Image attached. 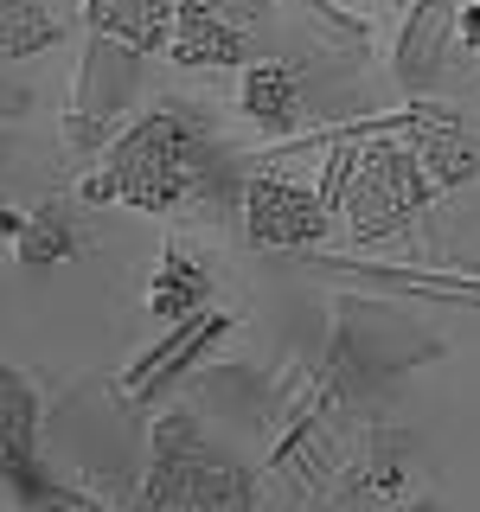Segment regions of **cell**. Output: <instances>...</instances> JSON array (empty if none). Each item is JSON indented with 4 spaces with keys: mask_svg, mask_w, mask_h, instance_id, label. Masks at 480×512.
Wrapping results in <instances>:
<instances>
[{
    "mask_svg": "<svg viewBox=\"0 0 480 512\" xmlns=\"http://www.w3.org/2000/svg\"><path fill=\"white\" fill-rule=\"evenodd\" d=\"M205 167H212V141H205V128L186 116V109H154V116H141L128 135L109 148L103 173H90L84 186H77V199L84 205H148V212H167V205H180L186 192L205 186Z\"/></svg>",
    "mask_w": 480,
    "mask_h": 512,
    "instance_id": "1",
    "label": "cell"
},
{
    "mask_svg": "<svg viewBox=\"0 0 480 512\" xmlns=\"http://www.w3.org/2000/svg\"><path fill=\"white\" fill-rule=\"evenodd\" d=\"M256 487L244 461H231L224 448L205 436V423H192L186 410L154 423V461L148 487H141L135 512H250Z\"/></svg>",
    "mask_w": 480,
    "mask_h": 512,
    "instance_id": "2",
    "label": "cell"
},
{
    "mask_svg": "<svg viewBox=\"0 0 480 512\" xmlns=\"http://www.w3.org/2000/svg\"><path fill=\"white\" fill-rule=\"evenodd\" d=\"M320 199L346 212L352 237L378 244V237H391L397 224L429 199V173L404 141H346V148L327 160Z\"/></svg>",
    "mask_w": 480,
    "mask_h": 512,
    "instance_id": "3",
    "label": "cell"
},
{
    "mask_svg": "<svg viewBox=\"0 0 480 512\" xmlns=\"http://www.w3.org/2000/svg\"><path fill=\"white\" fill-rule=\"evenodd\" d=\"M141 58H148V52H135V45H122V39H90L84 71H77V103H71V122H64L77 148L103 135V122L116 116L122 103H135Z\"/></svg>",
    "mask_w": 480,
    "mask_h": 512,
    "instance_id": "4",
    "label": "cell"
},
{
    "mask_svg": "<svg viewBox=\"0 0 480 512\" xmlns=\"http://www.w3.org/2000/svg\"><path fill=\"white\" fill-rule=\"evenodd\" d=\"M244 218H250V237L263 250H308L327 237V199L295 186V180H250Z\"/></svg>",
    "mask_w": 480,
    "mask_h": 512,
    "instance_id": "5",
    "label": "cell"
},
{
    "mask_svg": "<svg viewBox=\"0 0 480 512\" xmlns=\"http://www.w3.org/2000/svg\"><path fill=\"white\" fill-rule=\"evenodd\" d=\"M397 128V141L423 160V173L436 186H461V180H474V167H480V154H474V135L461 128L455 116H436V109H410L404 122H391Z\"/></svg>",
    "mask_w": 480,
    "mask_h": 512,
    "instance_id": "6",
    "label": "cell"
},
{
    "mask_svg": "<svg viewBox=\"0 0 480 512\" xmlns=\"http://www.w3.org/2000/svg\"><path fill=\"white\" fill-rule=\"evenodd\" d=\"M455 32H461V7H455V0H416V13L404 26V45H397V84L416 90V96L436 90Z\"/></svg>",
    "mask_w": 480,
    "mask_h": 512,
    "instance_id": "7",
    "label": "cell"
},
{
    "mask_svg": "<svg viewBox=\"0 0 480 512\" xmlns=\"http://www.w3.org/2000/svg\"><path fill=\"white\" fill-rule=\"evenodd\" d=\"M224 333H231V314H212V308L192 314V320H180V327H173V340H167V346H154L148 359H141L135 372L122 378V397H154L167 378H180L186 365H199L205 352L224 340Z\"/></svg>",
    "mask_w": 480,
    "mask_h": 512,
    "instance_id": "8",
    "label": "cell"
},
{
    "mask_svg": "<svg viewBox=\"0 0 480 512\" xmlns=\"http://www.w3.org/2000/svg\"><path fill=\"white\" fill-rule=\"evenodd\" d=\"M96 39H122L135 52H167L180 26V0H84Z\"/></svg>",
    "mask_w": 480,
    "mask_h": 512,
    "instance_id": "9",
    "label": "cell"
},
{
    "mask_svg": "<svg viewBox=\"0 0 480 512\" xmlns=\"http://www.w3.org/2000/svg\"><path fill=\"white\" fill-rule=\"evenodd\" d=\"M167 52L180 64H244V32L218 20L212 0H180V26H173Z\"/></svg>",
    "mask_w": 480,
    "mask_h": 512,
    "instance_id": "10",
    "label": "cell"
},
{
    "mask_svg": "<svg viewBox=\"0 0 480 512\" xmlns=\"http://www.w3.org/2000/svg\"><path fill=\"white\" fill-rule=\"evenodd\" d=\"M205 295H212L205 263L173 244L167 256H160V276H154V288H148V314H154V320H192V314H205Z\"/></svg>",
    "mask_w": 480,
    "mask_h": 512,
    "instance_id": "11",
    "label": "cell"
},
{
    "mask_svg": "<svg viewBox=\"0 0 480 512\" xmlns=\"http://www.w3.org/2000/svg\"><path fill=\"white\" fill-rule=\"evenodd\" d=\"M244 116L263 122L269 135H288L301 122V84L288 64H250L244 71Z\"/></svg>",
    "mask_w": 480,
    "mask_h": 512,
    "instance_id": "12",
    "label": "cell"
},
{
    "mask_svg": "<svg viewBox=\"0 0 480 512\" xmlns=\"http://www.w3.org/2000/svg\"><path fill=\"white\" fill-rule=\"evenodd\" d=\"M32 416H39V404H32V384L20 372L0 378V455H7V480L20 487L26 468H32Z\"/></svg>",
    "mask_w": 480,
    "mask_h": 512,
    "instance_id": "13",
    "label": "cell"
},
{
    "mask_svg": "<svg viewBox=\"0 0 480 512\" xmlns=\"http://www.w3.org/2000/svg\"><path fill=\"white\" fill-rule=\"evenodd\" d=\"M13 244H20V263H64V256H77V224L64 205H39Z\"/></svg>",
    "mask_w": 480,
    "mask_h": 512,
    "instance_id": "14",
    "label": "cell"
},
{
    "mask_svg": "<svg viewBox=\"0 0 480 512\" xmlns=\"http://www.w3.org/2000/svg\"><path fill=\"white\" fill-rule=\"evenodd\" d=\"M58 39V20L39 0H0V52L7 58H32Z\"/></svg>",
    "mask_w": 480,
    "mask_h": 512,
    "instance_id": "15",
    "label": "cell"
},
{
    "mask_svg": "<svg viewBox=\"0 0 480 512\" xmlns=\"http://www.w3.org/2000/svg\"><path fill=\"white\" fill-rule=\"evenodd\" d=\"M212 7H218V20H231L250 39V32L269 26V7H276V0H212Z\"/></svg>",
    "mask_w": 480,
    "mask_h": 512,
    "instance_id": "16",
    "label": "cell"
},
{
    "mask_svg": "<svg viewBox=\"0 0 480 512\" xmlns=\"http://www.w3.org/2000/svg\"><path fill=\"white\" fill-rule=\"evenodd\" d=\"M32 512H109L103 500H84V493H39Z\"/></svg>",
    "mask_w": 480,
    "mask_h": 512,
    "instance_id": "17",
    "label": "cell"
},
{
    "mask_svg": "<svg viewBox=\"0 0 480 512\" xmlns=\"http://www.w3.org/2000/svg\"><path fill=\"white\" fill-rule=\"evenodd\" d=\"M410 512H442V506H436V500H416V506H410Z\"/></svg>",
    "mask_w": 480,
    "mask_h": 512,
    "instance_id": "18",
    "label": "cell"
}]
</instances>
